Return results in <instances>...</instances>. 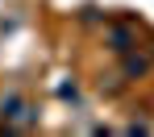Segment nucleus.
Segmentation results:
<instances>
[{
	"mask_svg": "<svg viewBox=\"0 0 154 137\" xmlns=\"http://www.w3.org/2000/svg\"><path fill=\"white\" fill-rule=\"evenodd\" d=\"M0 121H4V133L33 129V125H38V108L29 104L21 91H4V96H0Z\"/></svg>",
	"mask_w": 154,
	"mask_h": 137,
	"instance_id": "nucleus-1",
	"label": "nucleus"
},
{
	"mask_svg": "<svg viewBox=\"0 0 154 137\" xmlns=\"http://www.w3.org/2000/svg\"><path fill=\"white\" fill-rule=\"evenodd\" d=\"M129 46H133V37H129V29H112V50H117V54H125Z\"/></svg>",
	"mask_w": 154,
	"mask_h": 137,
	"instance_id": "nucleus-2",
	"label": "nucleus"
},
{
	"mask_svg": "<svg viewBox=\"0 0 154 137\" xmlns=\"http://www.w3.org/2000/svg\"><path fill=\"white\" fill-rule=\"evenodd\" d=\"M58 96H63V100H79V91H75V83H63V87H58Z\"/></svg>",
	"mask_w": 154,
	"mask_h": 137,
	"instance_id": "nucleus-4",
	"label": "nucleus"
},
{
	"mask_svg": "<svg viewBox=\"0 0 154 137\" xmlns=\"http://www.w3.org/2000/svg\"><path fill=\"white\" fill-rule=\"evenodd\" d=\"M125 54H129V50H125ZM146 67H150V62H146V58H133V54L125 58V75H142V71H146Z\"/></svg>",
	"mask_w": 154,
	"mask_h": 137,
	"instance_id": "nucleus-3",
	"label": "nucleus"
}]
</instances>
